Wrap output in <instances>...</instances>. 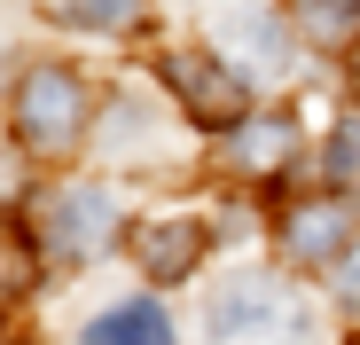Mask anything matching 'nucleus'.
Segmentation results:
<instances>
[{
    "mask_svg": "<svg viewBox=\"0 0 360 345\" xmlns=\"http://www.w3.org/2000/svg\"><path fill=\"white\" fill-rule=\"evenodd\" d=\"M352 227V212H345V196H314V204H297V212H282V251L290 259H345L360 236H345Z\"/></svg>",
    "mask_w": 360,
    "mask_h": 345,
    "instance_id": "39448f33",
    "label": "nucleus"
},
{
    "mask_svg": "<svg viewBox=\"0 0 360 345\" xmlns=\"http://www.w3.org/2000/svg\"><path fill=\"white\" fill-rule=\"evenodd\" d=\"M86 345H172V322L149 299H134V306H110L102 322H86Z\"/></svg>",
    "mask_w": 360,
    "mask_h": 345,
    "instance_id": "6e6552de",
    "label": "nucleus"
},
{
    "mask_svg": "<svg viewBox=\"0 0 360 345\" xmlns=\"http://www.w3.org/2000/svg\"><path fill=\"white\" fill-rule=\"evenodd\" d=\"M165 87L196 110V118H212V126H235V118H251L243 110V71L235 63H219V47L204 55V47H180V55H165Z\"/></svg>",
    "mask_w": 360,
    "mask_h": 345,
    "instance_id": "7ed1b4c3",
    "label": "nucleus"
},
{
    "mask_svg": "<svg viewBox=\"0 0 360 345\" xmlns=\"http://www.w3.org/2000/svg\"><path fill=\"white\" fill-rule=\"evenodd\" d=\"M212 345H314V314L297 291H282L266 275H243L212 306Z\"/></svg>",
    "mask_w": 360,
    "mask_h": 345,
    "instance_id": "f257e3e1",
    "label": "nucleus"
},
{
    "mask_svg": "<svg viewBox=\"0 0 360 345\" xmlns=\"http://www.w3.org/2000/svg\"><path fill=\"white\" fill-rule=\"evenodd\" d=\"M8 299H24V236H8Z\"/></svg>",
    "mask_w": 360,
    "mask_h": 345,
    "instance_id": "f8f14e48",
    "label": "nucleus"
},
{
    "mask_svg": "<svg viewBox=\"0 0 360 345\" xmlns=\"http://www.w3.org/2000/svg\"><path fill=\"white\" fill-rule=\"evenodd\" d=\"M219 157H227L235 172H251V181L290 172V157H297V126H290V110H251V118H235L227 142H219Z\"/></svg>",
    "mask_w": 360,
    "mask_h": 345,
    "instance_id": "20e7f679",
    "label": "nucleus"
},
{
    "mask_svg": "<svg viewBox=\"0 0 360 345\" xmlns=\"http://www.w3.org/2000/svg\"><path fill=\"white\" fill-rule=\"evenodd\" d=\"M16 142H32V149H71L79 134H86V87H79V71H63V63H32L24 79H16Z\"/></svg>",
    "mask_w": 360,
    "mask_h": 345,
    "instance_id": "f03ea898",
    "label": "nucleus"
},
{
    "mask_svg": "<svg viewBox=\"0 0 360 345\" xmlns=\"http://www.w3.org/2000/svg\"><path fill=\"white\" fill-rule=\"evenodd\" d=\"M134 259L157 282H180V275H196V259H204V227L196 220H149L141 236H134Z\"/></svg>",
    "mask_w": 360,
    "mask_h": 345,
    "instance_id": "0eeeda50",
    "label": "nucleus"
},
{
    "mask_svg": "<svg viewBox=\"0 0 360 345\" xmlns=\"http://www.w3.org/2000/svg\"><path fill=\"white\" fill-rule=\"evenodd\" d=\"M337 299H345V306H360V244L337 259Z\"/></svg>",
    "mask_w": 360,
    "mask_h": 345,
    "instance_id": "9b49d317",
    "label": "nucleus"
},
{
    "mask_svg": "<svg viewBox=\"0 0 360 345\" xmlns=\"http://www.w3.org/2000/svg\"><path fill=\"white\" fill-rule=\"evenodd\" d=\"M47 220H55V251H71V259H86V251H102L117 236V204L102 189H63Z\"/></svg>",
    "mask_w": 360,
    "mask_h": 345,
    "instance_id": "423d86ee",
    "label": "nucleus"
},
{
    "mask_svg": "<svg viewBox=\"0 0 360 345\" xmlns=\"http://www.w3.org/2000/svg\"><path fill=\"white\" fill-rule=\"evenodd\" d=\"M321 172H329V196H360V118H345L321 149Z\"/></svg>",
    "mask_w": 360,
    "mask_h": 345,
    "instance_id": "9d476101",
    "label": "nucleus"
},
{
    "mask_svg": "<svg viewBox=\"0 0 360 345\" xmlns=\"http://www.w3.org/2000/svg\"><path fill=\"white\" fill-rule=\"evenodd\" d=\"M297 32L321 39V47H345L360 32V0H306V8H297Z\"/></svg>",
    "mask_w": 360,
    "mask_h": 345,
    "instance_id": "1a4fd4ad",
    "label": "nucleus"
}]
</instances>
